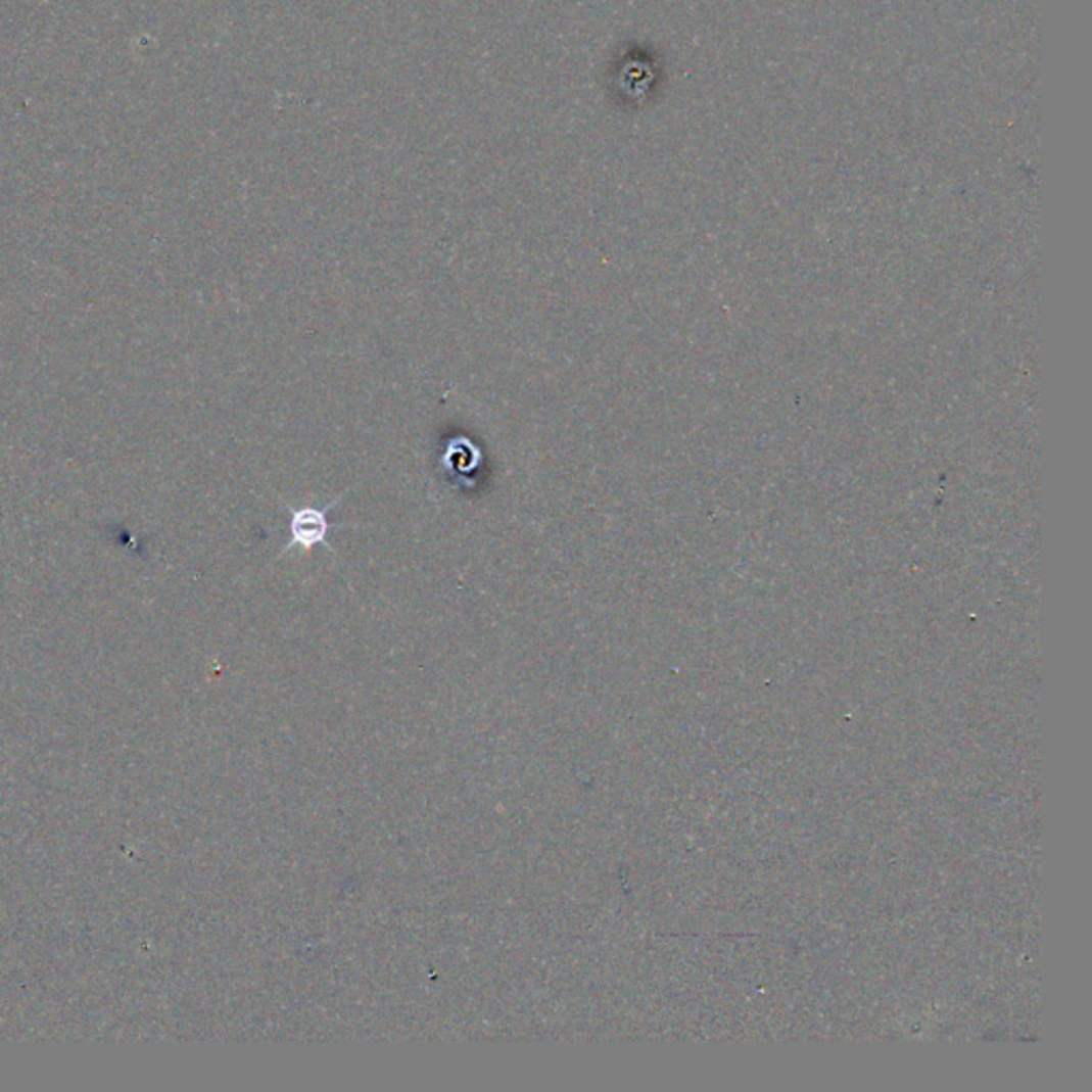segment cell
<instances>
[{
  "label": "cell",
  "mask_w": 1092,
  "mask_h": 1092,
  "mask_svg": "<svg viewBox=\"0 0 1092 1092\" xmlns=\"http://www.w3.org/2000/svg\"><path fill=\"white\" fill-rule=\"evenodd\" d=\"M337 504H339V497H335L325 508H314V506L293 508L288 504H282L284 511L290 513V542L280 551L278 560H282L284 555H288L290 551L297 549V547L303 549V551H312L317 544H323L331 553H335L333 544L327 540L329 531L335 529V527H348V525H333L327 519V515L333 511Z\"/></svg>",
  "instance_id": "obj_1"
}]
</instances>
